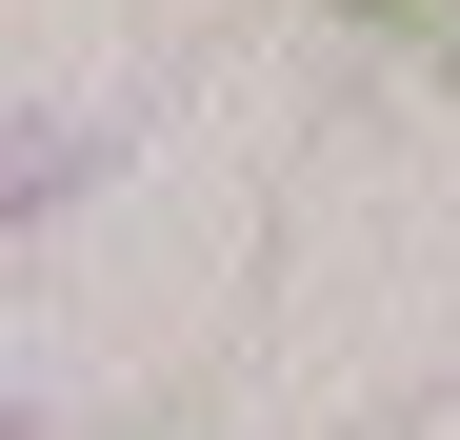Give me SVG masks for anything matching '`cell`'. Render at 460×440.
Instances as JSON below:
<instances>
[{
	"mask_svg": "<svg viewBox=\"0 0 460 440\" xmlns=\"http://www.w3.org/2000/svg\"><path fill=\"white\" fill-rule=\"evenodd\" d=\"M341 21H460V0H341Z\"/></svg>",
	"mask_w": 460,
	"mask_h": 440,
	"instance_id": "1",
	"label": "cell"
}]
</instances>
